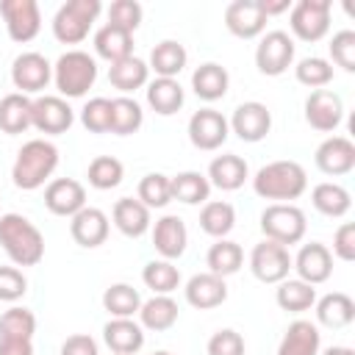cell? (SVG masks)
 <instances>
[{"mask_svg": "<svg viewBox=\"0 0 355 355\" xmlns=\"http://www.w3.org/2000/svg\"><path fill=\"white\" fill-rule=\"evenodd\" d=\"M0 247L14 266H36L44 258V236L22 214L0 216Z\"/></svg>", "mask_w": 355, "mask_h": 355, "instance_id": "obj_1", "label": "cell"}, {"mask_svg": "<svg viewBox=\"0 0 355 355\" xmlns=\"http://www.w3.org/2000/svg\"><path fill=\"white\" fill-rule=\"evenodd\" d=\"M58 166V147L47 139H31L19 147L14 166H11V180L22 191H33L44 186V180L55 172Z\"/></svg>", "mask_w": 355, "mask_h": 355, "instance_id": "obj_2", "label": "cell"}, {"mask_svg": "<svg viewBox=\"0 0 355 355\" xmlns=\"http://www.w3.org/2000/svg\"><path fill=\"white\" fill-rule=\"evenodd\" d=\"M308 189V175L297 161H272L252 178V191L272 202H291Z\"/></svg>", "mask_w": 355, "mask_h": 355, "instance_id": "obj_3", "label": "cell"}, {"mask_svg": "<svg viewBox=\"0 0 355 355\" xmlns=\"http://www.w3.org/2000/svg\"><path fill=\"white\" fill-rule=\"evenodd\" d=\"M97 80V61L83 50H67L53 64V83L61 97H83Z\"/></svg>", "mask_w": 355, "mask_h": 355, "instance_id": "obj_4", "label": "cell"}, {"mask_svg": "<svg viewBox=\"0 0 355 355\" xmlns=\"http://www.w3.org/2000/svg\"><path fill=\"white\" fill-rule=\"evenodd\" d=\"M100 0H67L53 17V36L61 44H78L89 36L92 22L100 17Z\"/></svg>", "mask_w": 355, "mask_h": 355, "instance_id": "obj_5", "label": "cell"}, {"mask_svg": "<svg viewBox=\"0 0 355 355\" xmlns=\"http://www.w3.org/2000/svg\"><path fill=\"white\" fill-rule=\"evenodd\" d=\"M305 214L294 202H272L261 214V233L269 241H277L283 247L300 244L305 236Z\"/></svg>", "mask_w": 355, "mask_h": 355, "instance_id": "obj_6", "label": "cell"}, {"mask_svg": "<svg viewBox=\"0 0 355 355\" xmlns=\"http://www.w3.org/2000/svg\"><path fill=\"white\" fill-rule=\"evenodd\" d=\"M291 33L302 42H319L330 31V0H297L288 17Z\"/></svg>", "mask_w": 355, "mask_h": 355, "instance_id": "obj_7", "label": "cell"}, {"mask_svg": "<svg viewBox=\"0 0 355 355\" xmlns=\"http://www.w3.org/2000/svg\"><path fill=\"white\" fill-rule=\"evenodd\" d=\"M294 61V39L286 31H269L261 36L255 47V67L261 75L277 78L283 75Z\"/></svg>", "mask_w": 355, "mask_h": 355, "instance_id": "obj_8", "label": "cell"}, {"mask_svg": "<svg viewBox=\"0 0 355 355\" xmlns=\"http://www.w3.org/2000/svg\"><path fill=\"white\" fill-rule=\"evenodd\" d=\"M250 272H252L255 280H261V283H280V280H286L288 272H291L288 247L263 239V241L255 244L252 252H250Z\"/></svg>", "mask_w": 355, "mask_h": 355, "instance_id": "obj_9", "label": "cell"}, {"mask_svg": "<svg viewBox=\"0 0 355 355\" xmlns=\"http://www.w3.org/2000/svg\"><path fill=\"white\" fill-rule=\"evenodd\" d=\"M72 122H75V111L58 94H42L31 103V125L39 133L58 136V133H67Z\"/></svg>", "mask_w": 355, "mask_h": 355, "instance_id": "obj_10", "label": "cell"}, {"mask_svg": "<svg viewBox=\"0 0 355 355\" xmlns=\"http://www.w3.org/2000/svg\"><path fill=\"white\" fill-rule=\"evenodd\" d=\"M0 14L6 19V31L11 36V42H31L36 39L39 28H42V14H39V3L36 0H0Z\"/></svg>", "mask_w": 355, "mask_h": 355, "instance_id": "obj_11", "label": "cell"}, {"mask_svg": "<svg viewBox=\"0 0 355 355\" xmlns=\"http://www.w3.org/2000/svg\"><path fill=\"white\" fill-rule=\"evenodd\" d=\"M53 80V64L42 53H19L11 64V83L19 94H36Z\"/></svg>", "mask_w": 355, "mask_h": 355, "instance_id": "obj_12", "label": "cell"}, {"mask_svg": "<svg viewBox=\"0 0 355 355\" xmlns=\"http://www.w3.org/2000/svg\"><path fill=\"white\" fill-rule=\"evenodd\" d=\"M227 133H230L227 119L214 108H200L189 119V141L197 150H205V153L219 150L227 141Z\"/></svg>", "mask_w": 355, "mask_h": 355, "instance_id": "obj_13", "label": "cell"}, {"mask_svg": "<svg viewBox=\"0 0 355 355\" xmlns=\"http://www.w3.org/2000/svg\"><path fill=\"white\" fill-rule=\"evenodd\" d=\"M341 119H344V103L333 89H316V92L308 94V100H305V122L313 130L330 133V130H336L341 125Z\"/></svg>", "mask_w": 355, "mask_h": 355, "instance_id": "obj_14", "label": "cell"}, {"mask_svg": "<svg viewBox=\"0 0 355 355\" xmlns=\"http://www.w3.org/2000/svg\"><path fill=\"white\" fill-rule=\"evenodd\" d=\"M227 125H230V130H233L241 141L255 144V141L266 139V133H269V128H272V111H269L263 103L250 100V103L236 105V111H233V116H230Z\"/></svg>", "mask_w": 355, "mask_h": 355, "instance_id": "obj_15", "label": "cell"}, {"mask_svg": "<svg viewBox=\"0 0 355 355\" xmlns=\"http://www.w3.org/2000/svg\"><path fill=\"white\" fill-rule=\"evenodd\" d=\"M291 269H297V280L319 286L333 275V252L319 241L302 244L297 258H291Z\"/></svg>", "mask_w": 355, "mask_h": 355, "instance_id": "obj_16", "label": "cell"}, {"mask_svg": "<svg viewBox=\"0 0 355 355\" xmlns=\"http://www.w3.org/2000/svg\"><path fill=\"white\" fill-rule=\"evenodd\" d=\"M313 161H316L319 172H324L330 178L347 175L355 169V144L347 136H330L316 147Z\"/></svg>", "mask_w": 355, "mask_h": 355, "instance_id": "obj_17", "label": "cell"}, {"mask_svg": "<svg viewBox=\"0 0 355 355\" xmlns=\"http://www.w3.org/2000/svg\"><path fill=\"white\" fill-rule=\"evenodd\" d=\"M44 205L55 216H75L80 208H86V189L72 178H55L44 189Z\"/></svg>", "mask_w": 355, "mask_h": 355, "instance_id": "obj_18", "label": "cell"}, {"mask_svg": "<svg viewBox=\"0 0 355 355\" xmlns=\"http://www.w3.org/2000/svg\"><path fill=\"white\" fill-rule=\"evenodd\" d=\"M225 28L239 39H255L266 28V17L258 0H233L225 8Z\"/></svg>", "mask_w": 355, "mask_h": 355, "instance_id": "obj_19", "label": "cell"}, {"mask_svg": "<svg viewBox=\"0 0 355 355\" xmlns=\"http://www.w3.org/2000/svg\"><path fill=\"white\" fill-rule=\"evenodd\" d=\"M186 244H189V230H186V222L175 214H166L155 222L153 227V247L155 252L164 258V261H175L186 252Z\"/></svg>", "mask_w": 355, "mask_h": 355, "instance_id": "obj_20", "label": "cell"}, {"mask_svg": "<svg viewBox=\"0 0 355 355\" xmlns=\"http://www.w3.org/2000/svg\"><path fill=\"white\" fill-rule=\"evenodd\" d=\"M186 302L197 311H211L216 305H222L227 300V283L225 277H216L211 272H200V275H191L186 288Z\"/></svg>", "mask_w": 355, "mask_h": 355, "instance_id": "obj_21", "label": "cell"}, {"mask_svg": "<svg viewBox=\"0 0 355 355\" xmlns=\"http://www.w3.org/2000/svg\"><path fill=\"white\" fill-rule=\"evenodd\" d=\"M69 233H72L75 244H80V247H86V250H94V247L105 244V239H108V216H105L100 208L86 205V208H80V211L72 216Z\"/></svg>", "mask_w": 355, "mask_h": 355, "instance_id": "obj_22", "label": "cell"}, {"mask_svg": "<svg viewBox=\"0 0 355 355\" xmlns=\"http://www.w3.org/2000/svg\"><path fill=\"white\" fill-rule=\"evenodd\" d=\"M103 341L114 355H136L144 347V327L133 319H111L103 327Z\"/></svg>", "mask_w": 355, "mask_h": 355, "instance_id": "obj_23", "label": "cell"}, {"mask_svg": "<svg viewBox=\"0 0 355 355\" xmlns=\"http://www.w3.org/2000/svg\"><path fill=\"white\" fill-rule=\"evenodd\" d=\"M208 183L222 189V191H236L244 186V180L250 178V169H247V161L241 155H233V153H225V155H216L211 164H208Z\"/></svg>", "mask_w": 355, "mask_h": 355, "instance_id": "obj_24", "label": "cell"}, {"mask_svg": "<svg viewBox=\"0 0 355 355\" xmlns=\"http://www.w3.org/2000/svg\"><path fill=\"white\" fill-rule=\"evenodd\" d=\"M227 86H230V75L222 64L216 61H205L200 64L194 72H191V89L200 100L205 103H214V100H222L227 94Z\"/></svg>", "mask_w": 355, "mask_h": 355, "instance_id": "obj_25", "label": "cell"}, {"mask_svg": "<svg viewBox=\"0 0 355 355\" xmlns=\"http://www.w3.org/2000/svg\"><path fill=\"white\" fill-rule=\"evenodd\" d=\"M111 216H114L116 230H119L122 236H128V239H141V236L150 230V208L141 205V202L133 200V197L116 200Z\"/></svg>", "mask_w": 355, "mask_h": 355, "instance_id": "obj_26", "label": "cell"}, {"mask_svg": "<svg viewBox=\"0 0 355 355\" xmlns=\"http://www.w3.org/2000/svg\"><path fill=\"white\" fill-rule=\"evenodd\" d=\"M319 347H322L319 327L308 319H297L288 324V330L277 347V355H319Z\"/></svg>", "mask_w": 355, "mask_h": 355, "instance_id": "obj_27", "label": "cell"}, {"mask_svg": "<svg viewBox=\"0 0 355 355\" xmlns=\"http://www.w3.org/2000/svg\"><path fill=\"white\" fill-rule=\"evenodd\" d=\"M108 83L128 97L130 92H136V89L150 83V67H147V61H141L136 55H128V58L114 61L108 67Z\"/></svg>", "mask_w": 355, "mask_h": 355, "instance_id": "obj_28", "label": "cell"}, {"mask_svg": "<svg viewBox=\"0 0 355 355\" xmlns=\"http://www.w3.org/2000/svg\"><path fill=\"white\" fill-rule=\"evenodd\" d=\"M94 53L100 58H105L108 64L122 61L128 55H133V33L125 28H116L111 22H105L97 33H94Z\"/></svg>", "mask_w": 355, "mask_h": 355, "instance_id": "obj_29", "label": "cell"}, {"mask_svg": "<svg viewBox=\"0 0 355 355\" xmlns=\"http://www.w3.org/2000/svg\"><path fill=\"white\" fill-rule=\"evenodd\" d=\"M183 86L178 83V78H155L147 83V105L161 114V116H172L183 108Z\"/></svg>", "mask_w": 355, "mask_h": 355, "instance_id": "obj_30", "label": "cell"}, {"mask_svg": "<svg viewBox=\"0 0 355 355\" xmlns=\"http://www.w3.org/2000/svg\"><path fill=\"white\" fill-rule=\"evenodd\" d=\"M313 305H316V319H319V324H324V327H330V330H341V327L352 324V319H355V302H352V297L344 294V291L324 294V297H322L319 302H313Z\"/></svg>", "mask_w": 355, "mask_h": 355, "instance_id": "obj_31", "label": "cell"}, {"mask_svg": "<svg viewBox=\"0 0 355 355\" xmlns=\"http://www.w3.org/2000/svg\"><path fill=\"white\" fill-rule=\"evenodd\" d=\"M186 61H189L186 47H183L180 42H175V39H164V42H158V44L153 47L147 67H150L158 78H178V75L183 72Z\"/></svg>", "mask_w": 355, "mask_h": 355, "instance_id": "obj_32", "label": "cell"}, {"mask_svg": "<svg viewBox=\"0 0 355 355\" xmlns=\"http://www.w3.org/2000/svg\"><path fill=\"white\" fill-rule=\"evenodd\" d=\"M178 322V302L169 294H155L147 302H141L139 308V324L144 330H169Z\"/></svg>", "mask_w": 355, "mask_h": 355, "instance_id": "obj_33", "label": "cell"}, {"mask_svg": "<svg viewBox=\"0 0 355 355\" xmlns=\"http://www.w3.org/2000/svg\"><path fill=\"white\" fill-rule=\"evenodd\" d=\"M31 97L28 94H19V92H11L0 100V130L8 133V136H17V133H25L31 125Z\"/></svg>", "mask_w": 355, "mask_h": 355, "instance_id": "obj_34", "label": "cell"}, {"mask_svg": "<svg viewBox=\"0 0 355 355\" xmlns=\"http://www.w3.org/2000/svg\"><path fill=\"white\" fill-rule=\"evenodd\" d=\"M169 189H172V200L186 202V205H200V202L205 205L208 194H211L208 178L194 169H186V172H178L175 178H169Z\"/></svg>", "mask_w": 355, "mask_h": 355, "instance_id": "obj_35", "label": "cell"}, {"mask_svg": "<svg viewBox=\"0 0 355 355\" xmlns=\"http://www.w3.org/2000/svg\"><path fill=\"white\" fill-rule=\"evenodd\" d=\"M311 202L319 214L330 216V219H338L349 211L352 200H349V191L341 186V183H333V180H324V183H316L313 191H311Z\"/></svg>", "mask_w": 355, "mask_h": 355, "instance_id": "obj_36", "label": "cell"}, {"mask_svg": "<svg viewBox=\"0 0 355 355\" xmlns=\"http://www.w3.org/2000/svg\"><path fill=\"white\" fill-rule=\"evenodd\" d=\"M205 263H208V272L216 275V277H230L241 269L244 263V250L230 241V239H216L205 255Z\"/></svg>", "mask_w": 355, "mask_h": 355, "instance_id": "obj_37", "label": "cell"}, {"mask_svg": "<svg viewBox=\"0 0 355 355\" xmlns=\"http://www.w3.org/2000/svg\"><path fill=\"white\" fill-rule=\"evenodd\" d=\"M200 227H202V233H208L214 239H225L236 227V208L225 200L205 202L200 211Z\"/></svg>", "mask_w": 355, "mask_h": 355, "instance_id": "obj_38", "label": "cell"}, {"mask_svg": "<svg viewBox=\"0 0 355 355\" xmlns=\"http://www.w3.org/2000/svg\"><path fill=\"white\" fill-rule=\"evenodd\" d=\"M144 125V111L133 97H114L111 100V133L130 136Z\"/></svg>", "mask_w": 355, "mask_h": 355, "instance_id": "obj_39", "label": "cell"}, {"mask_svg": "<svg viewBox=\"0 0 355 355\" xmlns=\"http://www.w3.org/2000/svg\"><path fill=\"white\" fill-rule=\"evenodd\" d=\"M275 300L283 311L288 313H302L308 311L313 302H316V288L302 283V280H280L277 283V291H275Z\"/></svg>", "mask_w": 355, "mask_h": 355, "instance_id": "obj_40", "label": "cell"}, {"mask_svg": "<svg viewBox=\"0 0 355 355\" xmlns=\"http://www.w3.org/2000/svg\"><path fill=\"white\" fill-rule=\"evenodd\" d=\"M103 308L114 319H133V313H139V308H141V297H139V291L133 286L114 283L103 294Z\"/></svg>", "mask_w": 355, "mask_h": 355, "instance_id": "obj_41", "label": "cell"}, {"mask_svg": "<svg viewBox=\"0 0 355 355\" xmlns=\"http://www.w3.org/2000/svg\"><path fill=\"white\" fill-rule=\"evenodd\" d=\"M141 280L147 288H153L155 294H172L178 286H180V269L172 263V261H150L144 263L141 269Z\"/></svg>", "mask_w": 355, "mask_h": 355, "instance_id": "obj_42", "label": "cell"}, {"mask_svg": "<svg viewBox=\"0 0 355 355\" xmlns=\"http://www.w3.org/2000/svg\"><path fill=\"white\" fill-rule=\"evenodd\" d=\"M36 333V316L28 308H8L0 316V338L8 341H31Z\"/></svg>", "mask_w": 355, "mask_h": 355, "instance_id": "obj_43", "label": "cell"}, {"mask_svg": "<svg viewBox=\"0 0 355 355\" xmlns=\"http://www.w3.org/2000/svg\"><path fill=\"white\" fill-rule=\"evenodd\" d=\"M86 178H89V186H94V189H100V191H108V189H116V186L122 183L125 166H122V161L114 158V155H97V158L89 164Z\"/></svg>", "mask_w": 355, "mask_h": 355, "instance_id": "obj_44", "label": "cell"}, {"mask_svg": "<svg viewBox=\"0 0 355 355\" xmlns=\"http://www.w3.org/2000/svg\"><path fill=\"white\" fill-rule=\"evenodd\" d=\"M294 75L302 86L308 89H324L330 80H333V64L327 58H319V55H308L302 58L297 67H294Z\"/></svg>", "mask_w": 355, "mask_h": 355, "instance_id": "obj_45", "label": "cell"}, {"mask_svg": "<svg viewBox=\"0 0 355 355\" xmlns=\"http://www.w3.org/2000/svg\"><path fill=\"white\" fill-rule=\"evenodd\" d=\"M141 205L147 208H164L172 202V189H169V178L161 172H150L139 180V197Z\"/></svg>", "mask_w": 355, "mask_h": 355, "instance_id": "obj_46", "label": "cell"}, {"mask_svg": "<svg viewBox=\"0 0 355 355\" xmlns=\"http://www.w3.org/2000/svg\"><path fill=\"white\" fill-rule=\"evenodd\" d=\"M80 125L89 133H108L111 130V100L108 97H92L80 108Z\"/></svg>", "mask_w": 355, "mask_h": 355, "instance_id": "obj_47", "label": "cell"}, {"mask_svg": "<svg viewBox=\"0 0 355 355\" xmlns=\"http://www.w3.org/2000/svg\"><path fill=\"white\" fill-rule=\"evenodd\" d=\"M330 58L344 72H355V31H338L330 39Z\"/></svg>", "mask_w": 355, "mask_h": 355, "instance_id": "obj_48", "label": "cell"}, {"mask_svg": "<svg viewBox=\"0 0 355 355\" xmlns=\"http://www.w3.org/2000/svg\"><path fill=\"white\" fill-rule=\"evenodd\" d=\"M141 14H144V8L136 0H114L108 6V22L116 28H125L130 33L141 25Z\"/></svg>", "mask_w": 355, "mask_h": 355, "instance_id": "obj_49", "label": "cell"}, {"mask_svg": "<svg viewBox=\"0 0 355 355\" xmlns=\"http://www.w3.org/2000/svg\"><path fill=\"white\" fill-rule=\"evenodd\" d=\"M28 291V277L17 266H0V302H17Z\"/></svg>", "mask_w": 355, "mask_h": 355, "instance_id": "obj_50", "label": "cell"}, {"mask_svg": "<svg viewBox=\"0 0 355 355\" xmlns=\"http://www.w3.org/2000/svg\"><path fill=\"white\" fill-rule=\"evenodd\" d=\"M208 355H244V338L225 327V330H216L211 338H208Z\"/></svg>", "mask_w": 355, "mask_h": 355, "instance_id": "obj_51", "label": "cell"}, {"mask_svg": "<svg viewBox=\"0 0 355 355\" xmlns=\"http://www.w3.org/2000/svg\"><path fill=\"white\" fill-rule=\"evenodd\" d=\"M333 255L341 261H355V225L344 222L333 236Z\"/></svg>", "mask_w": 355, "mask_h": 355, "instance_id": "obj_52", "label": "cell"}, {"mask_svg": "<svg viewBox=\"0 0 355 355\" xmlns=\"http://www.w3.org/2000/svg\"><path fill=\"white\" fill-rule=\"evenodd\" d=\"M58 355H100L97 352V341L86 333H75L69 336L64 344H61V352Z\"/></svg>", "mask_w": 355, "mask_h": 355, "instance_id": "obj_53", "label": "cell"}, {"mask_svg": "<svg viewBox=\"0 0 355 355\" xmlns=\"http://www.w3.org/2000/svg\"><path fill=\"white\" fill-rule=\"evenodd\" d=\"M0 355H33V344L31 341H8V338H0Z\"/></svg>", "mask_w": 355, "mask_h": 355, "instance_id": "obj_54", "label": "cell"}, {"mask_svg": "<svg viewBox=\"0 0 355 355\" xmlns=\"http://www.w3.org/2000/svg\"><path fill=\"white\" fill-rule=\"evenodd\" d=\"M258 6H261V11H263V17H266V19H269L272 14L291 11V3H288V0H258Z\"/></svg>", "mask_w": 355, "mask_h": 355, "instance_id": "obj_55", "label": "cell"}, {"mask_svg": "<svg viewBox=\"0 0 355 355\" xmlns=\"http://www.w3.org/2000/svg\"><path fill=\"white\" fill-rule=\"evenodd\" d=\"M322 355H355V349H349V347H327Z\"/></svg>", "mask_w": 355, "mask_h": 355, "instance_id": "obj_56", "label": "cell"}, {"mask_svg": "<svg viewBox=\"0 0 355 355\" xmlns=\"http://www.w3.org/2000/svg\"><path fill=\"white\" fill-rule=\"evenodd\" d=\"M153 355H172V352H166V349H158V352H153Z\"/></svg>", "mask_w": 355, "mask_h": 355, "instance_id": "obj_57", "label": "cell"}]
</instances>
